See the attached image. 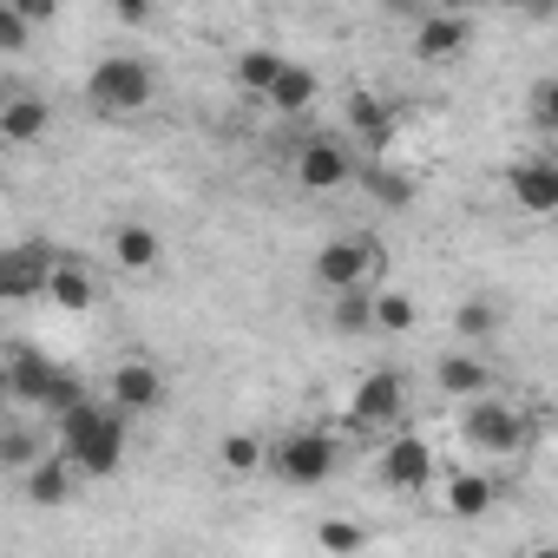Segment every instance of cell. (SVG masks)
<instances>
[{
  "mask_svg": "<svg viewBox=\"0 0 558 558\" xmlns=\"http://www.w3.org/2000/svg\"><path fill=\"white\" fill-rule=\"evenodd\" d=\"M60 434V460L86 480H112L125 466V434H132V414H119L112 401H86L73 408L66 421H53Z\"/></svg>",
  "mask_w": 558,
  "mask_h": 558,
  "instance_id": "6da1fadb",
  "label": "cell"
},
{
  "mask_svg": "<svg viewBox=\"0 0 558 558\" xmlns=\"http://www.w3.org/2000/svg\"><path fill=\"white\" fill-rule=\"evenodd\" d=\"M269 473L283 486H296V493L329 486L342 473V440L329 427H290L283 440H269Z\"/></svg>",
  "mask_w": 558,
  "mask_h": 558,
  "instance_id": "7a4b0ae2",
  "label": "cell"
},
{
  "mask_svg": "<svg viewBox=\"0 0 558 558\" xmlns=\"http://www.w3.org/2000/svg\"><path fill=\"white\" fill-rule=\"evenodd\" d=\"M151 93H158V73H151V60H138V53H106V60L86 73V106H93L99 119H132V112L151 106Z\"/></svg>",
  "mask_w": 558,
  "mask_h": 558,
  "instance_id": "3957f363",
  "label": "cell"
},
{
  "mask_svg": "<svg viewBox=\"0 0 558 558\" xmlns=\"http://www.w3.org/2000/svg\"><path fill=\"white\" fill-rule=\"evenodd\" d=\"M381 269H388V250H381L375 236H329V243H316V256H310V276H316L329 296L375 290Z\"/></svg>",
  "mask_w": 558,
  "mask_h": 558,
  "instance_id": "277c9868",
  "label": "cell"
},
{
  "mask_svg": "<svg viewBox=\"0 0 558 558\" xmlns=\"http://www.w3.org/2000/svg\"><path fill=\"white\" fill-rule=\"evenodd\" d=\"M460 440H466L473 453H493V460H506V453H519V447L532 440V421H525L512 401L486 395V401H466V408H460Z\"/></svg>",
  "mask_w": 558,
  "mask_h": 558,
  "instance_id": "5b68a950",
  "label": "cell"
},
{
  "mask_svg": "<svg viewBox=\"0 0 558 558\" xmlns=\"http://www.w3.org/2000/svg\"><path fill=\"white\" fill-rule=\"evenodd\" d=\"M342 421H349L355 434H388V427H401V421H408V381H401L395 368H368V375L355 381Z\"/></svg>",
  "mask_w": 558,
  "mask_h": 558,
  "instance_id": "8992f818",
  "label": "cell"
},
{
  "mask_svg": "<svg viewBox=\"0 0 558 558\" xmlns=\"http://www.w3.org/2000/svg\"><path fill=\"white\" fill-rule=\"evenodd\" d=\"M349 178H362V165H355V151L342 145V138H303L296 145V184L303 191H342Z\"/></svg>",
  "mask_w": 558,
  "mask_h": 558,
  "instance_id": "52a82bcc",
  "label": "cell"
},
{
  "mask_svg": "<svg viewBox=\"0 0 558 558\" xmlns=\"http://www.w3.org/2000/svg\"><path fill=\"white\" fill-rule=\"evenodd\" d=\"M60 375H66V368H60L53 355H40L34 342H8V395H14L21 408H40V414H47Z\"/></svg>",
  "mask_w": 558,
  "mask_h": 558,
  "instance_id": "ba28073f",
  "label": "cell"
},
{
  "mask_svg": "<svg viewBox=\"0 0 558 558\" xmlns=\"http://www.w3.org/2000/svg\"><path fill=\"white\" fill-rule=\"evenodd\" d=\"M53 250L47 243H14L8 256H0V296L8 303H27V296H47V283H53Z\"/></svg>",
  "mask_w": 558,
  "mask_h": 558,
  "instance_id": "9c48e42d",
  "label": "cell"
},
{
  "mask_svg": "<svg viewBox=\"0 0 558 558\" xmlns=\"http://www.w3.org/2000/svg\"><path fill=\"white\" fill-rule=\"evenodd\" d=\"M434 473H440V460H434V447H427L421 434H395V440L381 447V486H388V493H421Z\"/></svg>",
  "mask_w": 558,
  "mask_h": 558,
  "instance_id": "30bf717a",
  "label": "cell"
},
{
  "mask_svg": "<svg viewBox=\"0 0 558 558\" xmlns=\"http://www.w3.org/2000/svg\"><path fill=\"white\" fill-rule=\"evenodd\" d=\"M466 47H473V21H466V14H453V8L421 14V27H414V53H421L427 66H447V60H460Z\"/></svg>",
  "mask_w": 558,
  "mask_h": 558,
  "instance_id": "8fae6325",
  "label": "cell"
},
{
  "mask_svg": "<svg viewBox=\"0 0 558 558\" xmlns=\"http://www.w3.org/2000/svg\"><path fill=\"white\" fill-rule=\"evenodd\" d=\"M112 408H119V414H158V408H165V375H158V362H145V355L119 362V368H112Z\"/></svg>",
  "mask_w": 558,
  "mask_h": 558,
  "instance_id": "7c38bea8",
  "label": "cell"
},
{
  "mask_svg": "<svg viewBox=\"0 0 558 558\" xmlns=\"http://www.w3.org/2000/svg\"><path fill=\"white\" fill-rule=\"evenodd\" d=\"M506 191L525 217H558V165L551 158H525L506 171Z\"/></svg>",
  "mask_w": 558,
  "mask_h": 558,
  "instance_id": "4fadbf2b",
  "label": "cell"
},
{
  "mask_svg": "<svg viewBox=\"0 0 558 558\" xmlns=\"http://www.w3.org/2000/svg\"><path fill=\"white\" fill-rule=\"evenodd\" d=\"M434 388L466 408V401H486V395H493V368L480 362V349H453V355L434 362Z\"/></svg>",
  "mask_w": 558,
  "mask_h": 558,
  "instance_id": "5bb4252c",
  "label": "cell"
},
{
  "mask_svg": "<svg viewBox=\"0 0 558 558\" xmlns=\"http://www.w3.org/2000/svg\"><path fill=\"white\" fill-rule=\"evenodd\" d=\"M47 125H53V106L40 93H14L0 106V145H34V138H47Z\"/></svg>",
  "mask_w": 558,
  "mask_h": 558,
  "instance_id": "9a60e30c",
  "label": "cell"
},
{
  "mask_svg": "<svg viewBox=\"0 0 558 558\" xmlns=\"http://www.w3.org/2000/svg\"><path fill=\"white\" fill-rule=\"evenodd\" d=\"M112 263H119L125 276H151V269L165 263V236H158L151 223H119V230H112Z\"/></svg>",
  "mask_w": 558,
  "mask_h": 558,
  "instance_id": "2e32d148",
  "label": "cell"
},
{
  "mask_svg": "<svg viewBox=\"0 0 558 558\" xmlns=\"http://www.w3.org/2000/svg\"><path fill=\"white\" fill-rule=\"evenodd\" d=\"M493 499H499L493 473H447V486H440V506H447V512H453L460 525L486 519V512H493Z\"/></svg>",
  "mask_w": 558,
  "mask_h": 558,
  "instance_id": "e0dca14e",
  "label": "cell"
},
{
  "mask_svg": "<svg viewBox=\"0 0 558 558\" xmlns=\"http://www.w3.org/2000/svg\"><path fill=\"white\" fill-rule=\"evenodd\" d=\"M349 132L368 145V158H381V151L395 145V112H388V99H375V93H349Z\"/></svg>",
  "mask_w": 558,
  "mask_h": 558,
  "instance_id": "ac0fdd59",
  "label": "cell"
},
{
  "mask_svg": "<svg viewBox=\"0 0 558 558\" xmlns=\"http://www.w3.org/2000/svg\"><path fill=\"white\" fill-rule=\"evenodd\" d=\"M93 296H99V290H93L86 263H80V256H60V263H53V283H47V303H53V310H66V316H86V310H93Z\"/></svg>",
  "mask_w": 558,
  "mask_h": 558,
  "instance_id": "d6986e66",
  "label": "cell"
},
{
  "mask_svg": "<svg viewBox=\"0 0 558 558\" xmlns=\"http://www.w3.org/2000/svg\"><path fill=\"white\" fill-rule=\"evenodd\" d=\"M316 99H323V80H316L310 66H296V60H290V73L276 80V93H269L263 106H269V112H283V119H303Z\"/></svg>",
  "mask_w": 558,
  "mask_h": 558,
  "instance_id": "ffe728a7",
  "label": "cell"
},
{
  "mask_svg": "<svg viewBox=\"0 0 558 558\" xmlns=\"http://www.w3.org/2000/svg\"><path fill=\"white\" fill-rule=\"evenodd\" d=\"M283 73H290V53H276V47H250V53H236V86L256 93V99H269Z\"/></svg>",
  "mask_w": 558,
  "mask_h": 558,
  "instance_id": "44dd1931",
  "label": "cell"
},
{
  "mask_svg": "<svg viewBox=\"0 0 558 558\" xmlns=\"http://www.w3.org/2000/svg\"><path fill=\"white\" fill-rule=\"evenodd\" d=\"M362 191L375 197V204H388V210H401V204H414V178H401L388 158H368L362 165Z\"/></svg>",
  "mask_w": 558,
  "mask_h": 558,
  "instance_id": "7402d4cb",
  "label": "cell"
},
{
  "mask_svg": "<svg viewBox=\"0 0 558 558\" xmlns=\"http://www.w3.org/2000/svg\"><path fill=\"white\" fill-rule=\"evenodd\" d=\"M375 296H381V290H349V296H336V303H329V329H336V336H368V329H375Z\"/></svg>",
  "mask_w": 558,
  "mask_h": 558,
  "instance_id": "603a6c76",
  "label": "cell"
},
{
  "mask_svg": "<svg viewBox=\"0 0 558 558\" xmlns=\"http://www.w3.org/2000/svg\"><path fill=\"white\" fill-rule=\"evenodd\" d=\"M27 499H34V506H66V499H73V466H66L60 453L40 460V466L27 473Z\"/></svg>",
  "mask_w": 558,
  "mask_h": 558,
  "instance_id": "cb8c5ba5",
  "label": "cell"
},
{
  "mask_svg": "<svg viewBox=\"0 0 558 558\" xmlns=\"http://www.w3.org/2000/svg\"><path fill=\"white\" fill-rule=\"evenodd\" d=\"M217 460H223V473H263L269 466V447H263V434H223V447H217Z\"/></svg>",
  "mask_w": 558,
  "mask_h": 558,
  "instance_id": "d4e9b609",
  "label": "cell"
},
{
  "mask_svg": "<svg viewBox=\"0 0 558 558\" xmlns=\"http://www.w3.org/2000/svg\"><path fill=\"white\" fill-rule=\"evenodd\" d=\"M316 545L329 551V558H355V551H368V525H355V519H316Z\"/></svg>",
  "mask_w": 558,
  "mask_h": 558,
  "instance_id": "484cf974",
  "label": "cell"
},
{
  "mask_svg": "<svg viewBox=\"0 0 558 558\" xmlns=\"http://www.w3.org/2000/svg\"><path fill=\"white\" fill-rule=\"evenodd\" d=\"M414 323H421L414 296H401V290H381V296H375V329H388V336H408Z\"/></svg>",
  "mask_w": 558,
  "mask_h": 558,
  "instance_id": "4316f807",
  "label": "cell"
},
{
  "mask_svg": "<svg viewBox=\"0 0 558 558\" xmlns=\"http://www.w3.org/2000/svg\"><path fill=\"white\" fill-rule=\"evenodd\" d=\"M493 329H499V310H493V303H480V296H466V303L453 310V336H460V342H486Z\"/></svg>",
  "mask_w": 558,
  "mask_h": 558,
  "instance_id": "83f0119b",
  "label": "cell"
},
{
  "mask_svg": "<svg viewBox=\"0 0 558 558\" xmlns=\"http://www.w3.org/2000/svg\"><path fill=\"white\" fill-rule=\"evenodd\" d=\"M0 466L21 473V480L40 466V447H34V434H27V427H8V440H0Z\"/></svg>",
  "mask_w": 558,
  "mask_h": 558,
  "instance_id": "f1b7e54d",
  "label": "cell"
},
{
  "mask_svg": "<svg viewBox=\"0 0 558 558\" xmlns=\"http://www.w3.org/2000/svg\"><path fill=\"white\" fill-rule=\"evenodd\" d=\"M27 34H34V21L14 8V0H0V53H21V47H27Z\"/></svg>",
  "mask_w": 558,
  "mask_h": 558,
  "instance_id": "f546056e",
  "label": "cell"
},
{
  "mask_svg": "<svg viewBox=\"0 0 558 558\" xmlns=\"http://www.w3.org/2000/svg\"><path fill=\"white\" fill-rule=\"evenodd\" d=\"M532 119H538L545 132H558V73L538 80V93H532Z\"/></svg>",
  "mask_w": 558,
  "mask_h": 558,
  "instance_id": "4dcf8cb0",
  "label": "cell"
},
{
  "mask_svg": "<svg viewBox=\"0 0 558 558\" xmlns=\"http://www.w3.org/2000/svg\"><path fill=\"white\" fill-rule=\"evenodd\" d=\"M112 14H119L125 27H145V21H151V8H145V0H119V8H112Z\"/></svg>",
  "mask_w": 558,
  "mask_h": 558,
  "instance_id": "1f68e13d",
  "label": "cell"
},
{
  "mask_svg": "<svg viewBox=\"0 0 558 558\" xmlns=\"http://www.w3.org/2000/svg\"><path fill=\"white\" fill-rule=\"evenodd\" d=\"M525 558H558V545H545V551H525Z\"/></svg>",
  "mask_w": 558,
  "mask_h": 558,
  "instance_id": "d6a6232c",
  "label": "cell"
}]
</instances>
